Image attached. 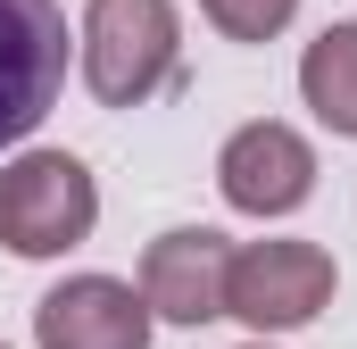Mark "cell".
I'll list each match as a JSON object with an SVG mask.
<instances>
[{"instance_id":"3","label":"cell","mask_w":357,"mask_h":349,"mask_svg":"<svg viewBox=\"0 0 357 349\" xmlns=\"http://www.w3.org/2000/svg\"><path fill=\"white\" fill-rule=\"evenodd\" d=\"M341 291V266L324 242H299V233H274V242H233L225 266V316H241L250 333H299L333 308Z\"/></svg>"},{"instance_id":"1","label":"cell","mask_w":357,"mask_h":349,"mask_svg":"<svg viewBox=\"0 0 357 349\" xmlns=\"http://www.w3.org/2000/svg\"><path fill=\"white\" fill-rule=\"evenodd\" d=\"M75 59L100 108H142L183 75V17L175 0H84Z\"/></svg>"},{"instance_id":"6","label":"cell","mask_w":357,"mask_h":349,"mask_svg":"<svg viewBox=\"0 0 357 349\" xmlns=\"http://www.w3.org/2000/svg\"><path fill=\"white\" fill-rule=\"evenodd\" d=\"M150 299L125 274H67L33 299V349H150Z\"/></svg>"},{"instance_id":"4","label":"cell","mask_w":357,"mask_h":349,"mask_svg":"<svg viewBox=\"0 0 357 349\" xmlns=\"http://www.w3.org/2000/svg\"><path fill=\"white\" fill-rule=\"evenodd\" d=\"M216 191H225L233 216H258V225L299 216V208L316 200V150H307V133L282 125V117L233 125L225 150H216Z\"/></svg>"},{"instance_id":"10","label":"cell","mask_w":357,"mask_h":349,"mask_svg":"<svg viewBox=\"0 0 357 349\" xmlns=\"http://www.w3.org/2000/svg\"><path fill=\"white\" fill-rule=\"evenodd\" d=\"M241 349H274V341H266V333H258V341H241Z\"/></svg>"},{"instance_id":"5","label":"cell","mask_w":357,"mask_h":349,"mask_svg":"<svg viewBox=\"0 0 357 349\" xmlns=\"http://www.w3.org/2000/svg\"><path fill=\"white\" fill-rule=\"evenodd\" d=\"M67 91V8L0 0V150H17Z\"/></svg>"},{"instance_id":"2","label":"cell","mask_w":357,"mask_h":349,"mask_svg":"<svg viewBox=\"0 0 357 349\" xmlns=\"http://www.w3.org/2000/svg\"><path fill=\"white\" fill-rule=\"evenodd\" d=\"M100 225V183L75 150H17L0 167V250L8 258H67Z\"/></svg>"},{"instance_id":"8","label":"cell","mask_w":357,"mask_h":349,"mask_svg":"<svg viewBox=\"0 0 357 349\" xmlns=\"http://www.w3.org/2000/svg\"><path fill=\"white\" fill-rule=\"evenodd\" d=\"M299 100L316 108L324 133L357 142V17L324 25V34L307 42V59H299Z\"/></svg>"},{"instance_id":"9","label":"cell","mask_w":357,"mask_h":349,"mask_svg":"<svg viewBox=\"0 0 357 349\" xmlns=\"http://www.w3.org/2000/svg\"><path fill=\"white\" fill-rule=\"evenodd\" d=\"M199 17H208L225 42H274V34L299 17V0H199Z\"/></svg>"},{"instance_id":"7","label":"cell","mask_w":357,"mask_h":349,"mask_svg":"<svg viewBox=\"0 0 357 349\" xmlns=\"http://www.w3.org/2000/svg\"><path fill=\"white\" fill-rule=\"evenodd\" d=\"M225 266L233 242L216 225H175L142 250V299L158 325H216L225 316Z\"/></svg>"}]
</instances>
